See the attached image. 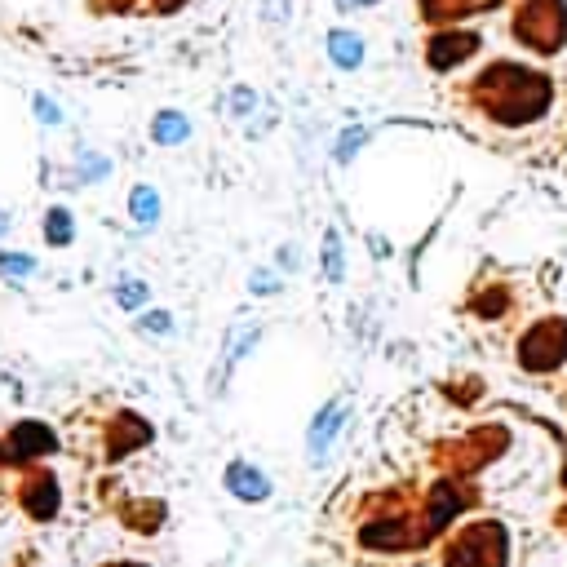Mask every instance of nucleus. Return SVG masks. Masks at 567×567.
Masks as SVG:
<instances>
[{"label": "nucleus", "mask_w": 567, "mask_h": 567, "mask_svg": "<svg viewBox=\"0 0 567 567\" xmlns=\"http://www.w3.org/2000/svg\"><path fill=\"white\" fill-rule=\"evenodd\" d=\"M346 417H350V404H346V399H328V404L315 412L311 430H306V448H311L315 466L328 457V448L337 443V435H342V426H346Z\"/></svg>", "instance_id": "0eeeda50"}, {"label": "nucleus", "mask_w": 567, "mask_h": 567, "mask_svg": "<svg viewBox=\"0 0 567 567\" xmlns=\"http://www.w3.org/2000/svg\"><path fill=\"white\" fill-rule=\"evenodd\" d=\"M5 231H9V213L0 209V235H5Z\"/></svg>", "instance_id": "7c9ffc66"}, {"label": "nucleus", "mask_w": 567, "mask_h": 567, "mask_svg": "<svg viewBox=\"0 0 567 567\" xmlns=\"http://www.w3.org/2000/svg\"><path fill=\"white\" fill-rule=\"evenodd\" d=\"M36 116L45 120V125H63V111L54 107V102H49L45 94H36Z\"/></svg>", "instance_id": "bb28decb"}, {"label": "nucleus", "mask_w": 567, "mask_h": 567, "mask_svg": "<svg viewBox=\"0 0 567 567\" xmlns=\"http://www.w3.org/2000/svg\"><path fill=\"white\" fill-rule=\"evenodd\" d=\"M483 49V36L479 32H452V27H435V32L426 36V67L430 71H452V67H461V63H470L474 54Z\"/></svg>", "instance_id": "39448f33"}, {"label": "nucleus", "mask_w": 567, "mask_h": 567, "mask_svg": "<svg viewBox=\"0 0 567 567\" xmlns=\"http://www.w3.org/2000/svg\"><path fill=\"white\" fill-rule=\"evenodd\" d=\"M222 483H226V492H231L235 501H244V505H262V501H271V492H275L271 479L244 457L222 470Z\"/></svg>", "instance_id": "6e6552de"}, {"label": "nucleus", "mask_w": 567, "mask_h": 567, "mask_svg": "<svg viewBox=\"0 0 567 567\" xmlns=\"http://www.w3.org/2000/svg\"><path fill=\"white\" fill-rule=\"evenodd\" d=\"M404 528H408L404 519H381L373 528H364V545H373V550H404V545H412V536Z\"/></svg>", "instance_id": "dca6fc26"}, {"label": "nucleus", "mask_w": 567, "mask_h": 567, "mask_svg": "<svg viewBox=\"0 0 567 567\" xmlns=\"http://www.w3.org/2000/svg\"><path fill=\"white\" fill-rule=\"evenodd\" d=\"M36 271V257H27V253H0V275H9V280H27V275Z\"/></svg>", "instance_id": "4be33fe9"}, {"label": "nucleus", "mask_w": 567, "mask_h": 567, "mask_svg": "<svg viewBox=\"0 0 567 567\" xmlns=\"http://www.w3.org/2000/svg\"><path fill=\"white\" fill-rule=\"evenodd\" d=\"M151 439L147 421L133 417V412H125V417H116V426H111V457H120V452H133L142 448V443Z\"/></svg>", "instance_id": "ddd939ff"}, {"label": "nucleus", "mask_w": 567, "mask_h": 567, "mask_svg": "<svg viewBox=\"0 0 567 567\" xmlns=\"http://www.w3.org/2000/svg\"><path fill=\"white\" fill-rule=\"evenodd\" d=\"M187 138H191V120L182 116V111H160V116L151 120V142H156V147H182Z\"/></svg>", "instance_id": "4468645a"}, {"label": "nucleus", "mask_w": 567, "mask_h": 567, "mask_svg": "<svg viewBox=\"0 0 567 567\" xmlns=\"http://www.w3.org/2000/svg\"><path fill=\"white\" fill-rule=\"evenodd\" d=\"M76 169H80V178H85V182H102V178L111 173V160L98 156V151H80V156H76Z\"/></svg>", "instance_id": "aec40b11"}, {"label": "nucleus", "mask_w": 567, "mask_h": 567, "mask_svg": "<svg viewBox=\"0 0 567 567\" xmlns=\"http://www.w3.org/2000/svg\"><path fill=\"white\" fill-rule=\"evenodd\" d=\"M461 510V492H457V483H439L435 492H430V510H426V528L430 532H439V528H448L452 523V514Z\"/></svg>", "instance_id": "f8f14e48"}, {"label": "nucleus", "mask_w": 567, "mask_h": 567, "mask_svg": "<svg viewBox=\"0 0 567 567\" xmlns=\"http://www.w3.org/2000/svg\"><path fill=\"white\" fill-rule=\"evenodd\" d=\"M280 288H284V280H280L275 271H262V266H257V271L249 275V293H253V297H275Z\"/></svg>", "instance_id": "393cba45"}, {"label": "nucleus", "mask_w": 567, "mask_h": 567, "mask_svg": "<svg viewBox=\"0 0 567 567\" xmlns=\"http://www.w3.org/2000/svg\"><path fill=\"white\" fill-rule=\"evenodd\" d=\"M328 58L337 71H359L364 67V36L350 32V27H333L328 32Z\"/></svg>", "instance_id": "9b49d317"}, {"label": "nucleus", "mask_w": 567, "mask_h": 567, "mask_svg": "<svg viewBox=\"0 0 567 567\" xmlns=\"http://www.w3.org/2000/svg\"><path fill=\"white\" fill-rule=\"evenodd\" d=\"M147 293H151V288L142 284V280H120V284H116V306H125V311H133V306L147 302Z\"/></svg>", "instance_id": "5701e85b"}, {"label": "nucleus", "mask_w": 567, "mask_h": 567, "mask_svg": "<svg viewBox=\"0 0 567 567\" xmlns=\"http://www.w3.org/2000/svg\"><path fill=\"white\" fill-rule=\"evenodd\" d=\"M510 32L532 54H545V58L559 54L567 40V5L563 0H514Z\"/></svg>", "instance_id": "f03ea898"}, {"label": "nucleus", "mask_w": 567, "mask_h": 567, "mask_svg": "<svg viewBox=\"0 0 567 567\" xmlns=\"http://www.w3.org/2000/svg\"><path fill=\"white\" fill-rule=\"evenodd\" d=\"M262 333H266V328L257 324V319H249V324H235L231 333H226V342H222V364H218V377H213V386H222V377L240 368V359L249 355L257 342H262Z\"/></svg>", "instance_id": "1a4fd4ad"}, {"label": "nucleus", "mask_w": 567, "mask_h": 567, "mask_svg": "<svg viewBox=\"0 0 567 567\" xmlns=\"http://www.w3.org/2000/svg\"><path fill=\"white\" fill-rule=\"evenodd\" d=\"M319 266H324V284H342L346 280V244H342V231H333V226L324 231Z\"/></svg>", "instance_id": "2eb2a0df"}, {"label": "nucleus", "mask_w": 567, "mask_h": 567, "mask_svg": "<svg viewBox=\"0 0 567 567\" xmlns=\"http://www.w3.org/2000/svg\"><path fill=\"white\" fill-rule=\"evenodd\" d=\"M505 528L501 523H470L443 554V567H505Z\"/></svg>", "instance_id": "7ed1b4c3"}, {"label": "nucleus", "mask_w": 567, "mask_h": 567, "mask_svg": "<svg viewBox=\"0 0 567 567\" xmlns=\"http://www.w3.org/2000/svg\"><path fill=\"white\" fill-rule=\"evenodd\" d=\"M160 191L156 187H133L129 191V218L138 226H156L160 222Z\"/></svg>", "instance_id": "a211bd4d"}, {"label": "nucleus", "mask_w": 567, "mask_h": 567, "mask_svg": "<svg viewBox=\"0 0 567 567\" xmlns=\"http://www.w3.org/2000/svg\"><path fill=\"white\" fill-rule=\"evenodd\" d=\"M333 5H337V9H346V14H350V9H368V5H377V0H333Z\"/></svg>", "instance_id": "c85d7f7f"}, {"label": "nucleus", "mask_w": 567, "mask_h": 567, "mask_svg": "<svg viewBox=\"0 0 567 567\" xmlns=\"http://www.w3.org/2000/svg\"><path fill=\"white\" fill-rule=\"evenodd\" d=\"M280 266H288V271H293V266H297V253H293V244H284V253H280Z\"/></svg>", "instance_id": "c756f323"}, {"label": "nucleus", "mask_w": 567, "mask_h": 567, "mask_svg": "<svg viewBox=\"0 0 567 567\" xmlns=\"http://www.w3.org/2000/svg\"><path fill=\"white\" fill-rule=\"evenodd\" d=\"M470 89H474V102L483 107V116H492L505 129L532 125L554 102L550 76H541L536 67H523V63H492Z\"/></svg>", "instance_id": "f257e3e1"}, {"label": "nucleus", "mask_w": 567, "mask_h": 567, "mask_svg": "<svg viewBox=\"0 0 567 567\" xmlns=\"http://www.w3.org/2000/svg\"><path fill=\"white\" fill-rule=\"evenodd\" d=\"M262 18H271V23H284V18H288V0H266V5H262Z\"/></svg>", "instance_id": "cd10ccee"}, {"label": "nucleus", "mask_w": 567, "mask_h": 567, "mask_svg": "<svg viewBox=\"0 0 567 567\" xmlns=\"http://www.w3.org/2000/svg\"><path fill=\"white\" fill-rule=\"evenodd\" d=\"M364 142H368V129H359V125H355V129H346V133H342V138H337V147H333V156H337V160H342V164H346V160H355V151H359V147H364Z\"/></svg>", "instance_id": "b1692460"}, {"label": "nucleus", "mask_w": 567, "mask_h": 567, "mask_svg": "<svg viewBox=\"0 0 567 567\" xmlns=\"http://www.w3.org/2000/svg\"><path fill=\"white\" fill-rule=\"evenodd\" d=\"M0 461H9V457H5V452H0Z\"/></svg>", "instance_id": "2f4dec72"}, {"label": "nucleus", "mask_w": 567, "mask_h": 567, "mask_svg": "<svg viewBox=\"0 0 567 567\" xmlns=\"http://www.w3.org/2000/svg\"><path fill=\"white\" fill-rule=\"evenodd\" d=\"M18 501H23V510L32 514V519H54L58 514V479L49 470H36L32 479L23 483Z\"/></svg>", "instance_id": "9d476101"}, {"label": "nucleus", "mask_w": 567, "mask_h": 567, "mask_svg": "<svg viewBox=\"0 0 567 567\" xmlns=\"http://www.w3.org/2000/svg\"><path fill=\"white\" fill-rule=\"evenodd\" d=\"M133 328H138L142 337H169L173 333V315L169 311H147L142 319H133Z\"/></svg>", "instance_id": "412c9836"}, {"label": "nucleus", "mask_w": 567, "mask_h": 567, "mask_svg": "<svg viewBox=\"0 0 567 567\" xmlns=\"http://www.w3.org/2000/svg\"><path fill=\"white\" fill-rule=\"evenodd\" d=\"M58 439L54 430L45 426V421H14V430H9L5 439V457L14 461V466H27V461H40L45 452H54Z\"/></svg>", "instance_id": "423d86ee"}, {"label": "nucleus", "mask_w": 567, "mask_h": 567, "mask_svg": "<svg viewBox=\"0 0 567 567\" xmlns=\"http://www.w3.org/2000/svg\"><path fill=\"white\" fill-rule=\"evenodd\" d=\"M45 244H54V249H67L71 240H76V222H71V209H63V204H54V209L45 213Z\"/></svg>", "instance_id": "6ab92c4d"}, {"label": "nucleus", "mask_w": 567, "mask_h": 567, "mask_svg": "<svg viewBox=\"0 0 567 567\" xmlns=\"http://www.w3.org/2000/svg\"><path fill=\"white\" fill-rule=\"evenodd\" d=\"M253 107H257V94L240 85V89L231 94V116H235V120H249V116H253Z\"/></svg>", "instance_id": "a878e982"}, {"label": "nucleus", "mask_w": 567, "mask_h": 567, "mask_svg": "<svg viewBox=\"0 0 567 567\" xmlns=\"http://www.w3.org/2000/svg\"><path fill=\"white\" fill-rule=\"evenodd\" d=\"M567 359V324L563 319H536L519 337V364L528 373H554Z\"/></svg>", "instance_id": "20e7f679"}, {"label": "nucleus", "mask_w": 567, "mask_h": 567, "mask_svg": "<svg viewBox=\"0 0 567 567\" xmlns=\"http://www.w3.org/2000/svg\"><path fill=\"white\" fill-rule=\"evenodd\" d=\"M479 9V0H421V18L426 23H439V27H448L452 18H466Z\"/></svg>", "instance_id": "f3484780"}]
</instances>
